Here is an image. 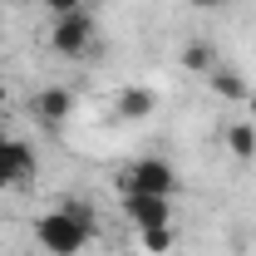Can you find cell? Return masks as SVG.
<instances>
[{
	"instance_id": "6da1fadb",
	"label": "cell",
	"mask_w": 256,
	"mask_h": 256,
	"mask_svg": "<svg viewBox=\"0 0 256 256\" xmlns=\"http://www.w3.org/2000/svg\"><path fill=\"white\" fill-rule=\"evenodd\" d=\"M94 232H98V222H94L89 207L64 202V207L44 212V217L34 222V242H40L50 256H79L89 242H94Z\"/></svg>"
},
{
	"instance_id": "7a4b0ae2",
	"label": "cell",
	"mask_w": 256,
	"mask_h": 256,
	"mask_svg": "<svg viewBox=\"0 0 256 256\" xmlns=\"http://www.w3.org/2000/svg\"><path fill=\"white\" fill-rule=\"evenodd\" d=\"M50 50L60 60H89L98 50V20L89 10H69L50 25Z\"/></svg>"
},
{
	"instance_id": "3957f363",
	"label": "cell",
	"mask_w": 256,
	"mask_h": 256,
	"mask_svg": "<svg viewBox=\"0 0 256 256\" xmlns=\"http://www.w3.org/2000/svg\"><path fill=\"white\" fill-rule=\"evenodd\" d=\"M118 192H153V197H178V168L168 158H133L118 172Z\"/></svg>"
},
{
	"instance_id": "277c9868",
	"label": "cell",
	"mask_w": 256,
	"mask_h": 256,
	"mask_svg": "<svg viewBox=\"0 0 256 256\" xmlns=\"http://www.w3.org/2000/svg\"><path fill=\"white\" fill-rule=\"evenodd\" d=\"M40 172V158L34 148L20 138V133H5L0 128V192H25Z\"/></svg>"
},
{
	"instance_id": "5b68a950",
	"label": "cell",
	"mask_w": 256,
	"mask_h": 256,
	"mask_svg": "<svg viewBox=\"0 0 256 256\" xmlns=\"http://www.w3.org/2000/svg\"><path fill=\"white\" fill-rule=\"evenodd\" d=\"M124 217L138 232L148 226H168L172 222V197H153V192H124Z\"/></svg>"
},
{
	"instance_id": "8992f818",
	"label": "cell",
	"mask_w": 256,
	"mask_h": 256,
	"mask_svg": "<svg viewBox=\"0 0 256 256\" xmlns=\"http://www.w3.org/2000/svg\"><path fill=\"white\" fill-rule=\"evenodd\" d=\"M69 114H74V94L69 89H40L34 94V118H40V128H64Z\"/></svg>"
},
{
	"instance_id": "52a82bcc",
	"label": "cell",
	"mask_w": 256,
	"mask_h": 256,
	"mask_svg": "<svg viewBox=\"0 0 256 256\" xmlns=\"http://www.w3.org/2000/svg\"><path fill=\"white\" fill-rule=\"evenodd\" d=\"M153 104H158V98H153V89L128 84L124 94H118V104H114V108H118V118H148V114H153Z\"/></svg>"
},
{
	"instance_id": "ba28073f",
	"label": "cell",
	"mask_w": 256,
	"mask_h": 256,
	"mask_svg": "<svg viewBox=\"0 0 256 256\" xmlns=\"http://www.w3.org/2000/svg\"><path fill=\"white\" fill-rule=\"evenodd\" d=\"M226 153L236 162H252L256 158V124L246 118V124H226Z\"/></svg>"
},
{
	"instance_id": "9c48e42d",
	"label": "cell",
	"mask_w": 256,
	"mask_h": 256,
	"mask_svg": "<svg viewBox=\"0 0 256 256\" xmlns=\"http://www.w3.org/2000/svg\"><path fill=\"white\" fill-rule=\"evenodd\" d=\"M207 89H217V94L232 98V104H246V98H252L246 79H242L236 69H212V74H207Z\"/></svg>"
},
{
	"instance_id": "30bf717a",
	"label": "cell",
	"mask_w": 256,
	"mask_h": 256,
	"mask_svg": "<svg viewBox=\"0 0 256 256\" xmlns=\"http://www.w3.org/2000/svg\"><path fill=\"white\" fill-rule=\"evenodd\" d=\"M143 236V252L148 256H168L172 252V242H178V226L168 222V226H148V232H138Z\"/></svg>"
},
{
	"instance_id": "8fae6325",
	"label": "cell",
	"mask_w": 256,
	"mask_h": 256,
	"mask_svg": "<svg viewBox=\"0 0 256 256\" xmlns=\"http://www.w3.org/2000/svg\"><path fill=\"white\" fill-rule=\"evenodd\" d=\"M182 64H188L192 74H212V69H217V50H212L207 40H192L188 54H182Z\"/></svg>"
},
{
	"instance_id": "7c38bea8",
	"label": "cell",
	"mask_w": 256,
	"mask_h": 256,
	"mask_svg": "<svg viewBox=\"0 0 256 256\" xmlns=\"http://www.w3.org/2000/svg\"><path fill=\"white\" fill-rule=\"evenodd\" d=\"M40 5H44L54 20H60V15H69V10H84V0H40Z\"/></svg>"
},
{
	"instance_id": "4fadbf2b",
	"label": "cell",
	"mask_w": 256,
	"mask_h": 256,
	"mask_svg": "<svg viewBox=\"0 0 256 256\" xmlns=\"http://www.w3.org/2000/svg\"><path fill=\"white\" fill-rule=\"evenodd\" d=\"M192 10H217V5H222V0H188Z\"/></svg>"
},
{
	"instance_id": "5bb4252c",
	"label": "cell",
	"mask_w": 256,
	"mask_h": 256,
	"mask_svg": "<svg viewBox=\"0 0 256 256\" xmlns=\"http://www.w3.org/2000/svg\"><path fill=\"white\" fill-rule=\"evenodd\" d=\"M5 114H10V89L0 84V118H5Z\"/></svg>"
},
{
	"instance_id": "9a60e30c",
	"label": "cell",
	"mask_w": 256,
	"mask_h": 256,
	"mask_svg": "<svg viewBox=\"0 0 256 256\" xmlns=\"http://www.w3.org/2000/svg\"><path fill=\"white\" fill-rule=\"evenodd\" d=\"M246 118L256 124V89H252V98H246Z\"/></svg>"
}]
</instances>
